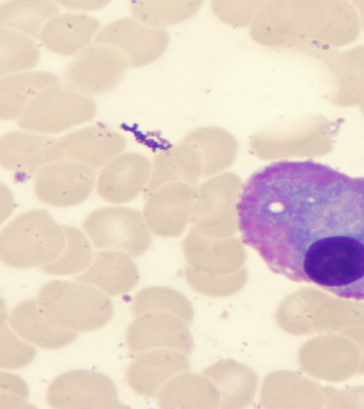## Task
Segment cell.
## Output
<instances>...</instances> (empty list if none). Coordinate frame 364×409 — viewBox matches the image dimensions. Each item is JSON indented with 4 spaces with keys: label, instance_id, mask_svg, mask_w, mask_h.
I'll return each mask as SVG.
<instances>
[{
    "label": "cell",
    "instance_id": "obj_1",
    "mask_svg": "<svg viewBox=\"0 0 364 409\" xmlns=\"http://www.w3.org/2000/svg\"><path fill=\"white\" fill-rule=\"evenodd\" d=\"M236 209L242 241L274 273L364 300V176L272 163L248 178Z\"/></svg>",
    "mask_w": 364,
    "mask_h": 409
},
{
    "label": "cell",
    "instance_id": "obj_2",
    "mask_svg": "<svg viewBox=\"0 0 364 409\" xmlns=\"http://www.w3.org/2000/svg\"><path fill=\"white\" fill-rule=\"evenodd\" d=\"M65 232L44 209L21 213L9 222L0 234V258L11 268L43 267L62 252Z\"/></svg>",
    "mask_w": 364,
    "mask_h": 409
},
{
    "label": "cell",
    "instance_id": "obj_3",
    "mask_svg": "<svg viewBox=\"0 0 364 409\" xmlns=\"http://www.w3.org/2000/svg\"><path fill=\"white\" fill-rule=\"evenodd\" d=\"M37 302L56 326L71 332H87L107 325L113 306L106 295L77 280H53L39 290Z\"/></svg>",
    "mask_w": 364,
    "mask_h": 409
},
{
    "label": "cell",
    "instance_id": "obj_4",
    "mask_svg": "<svg viewBox=\"0 0 364 409\" xmlns=\"http://www.w3.org/2000/svg\"><path fill=\"white\" fill-rule=\"evenodd\" d=\"M96 113L92 98L60 82L42 91L17 124L21 129L51 136L91 121Z\"/></svg>",
    "mask_w": 364,
    "mask_h": 409
},
{
    "label": "cell",
    "instance_id": "obj_5",
    "mask_svg": "<svg viewBox=\"0 0 364 409\" xmlns=\"http://www.w3.org/2000/svg\"><path fill=\"white\" fill-rule=\"evenodd\" d=\"M129 67L128 59L119 50L94 43L68 65L63 84L92 98L115 89Z\"/></svg>",
    "mask_w": 364,
    "mask_h": 409
},
{
    "label": "cell",
    "instance_id": "obj_6",
    "mask_svg": "<svg viewBox=\"0 0 364 409\" xmlns=\"http://www.w3.org/2000/svg\"><path fill=\"white\" fill-rule=\"evenodd\" d=\"M82 230L93 246L101 250L120 251L134 256L140 254L147 244L141 214L124 206L94 210L82 222Z\"/></svg>",
    "mask_w": 364,
    "mask_h": 409
},
{
    "label": "cell",
    "instance_id": "obj_7",
    "mask_svg": "<svg viewBox=\"0 0 364 409\" xmlns=\"http://www.w3.org/2000/svg\"><path fill=\"white\" fill-rule=\"evenodd\" d=\"M95 170L64 158L42 168L35 176L33 192L43 204L65 208L84 202L96 185Z\"/></svg>",
    "mask_w": 364,
    "mask_h": 409
},
{
    "label": "cell",
    "instance_id": "obj_8",
    "mask_svg": "<svg viewBox=\"0 0 364 409\" xmlns=\"http://www.w3.org/2000/svg\"><path fill=\"white\" fill-rule=\"evenodd\" d=\"M46 399L54 408H123L113 381L100 373L78 369L65 372L49 386Z\"/></svg>",
    "mask_w": 364,
    "mask_h": 409
},
{
    "label": "cell",
    "instance_id": "obj_9",
    "mask_svg": "<svg viewBox=\"0 0 364 409\" xmlns=\"http://www.w3.org/2000/svg\"><path fill=\"white\" fill-rule=\"evenodd\" d=\"M60 138L24 129L9 131L0 140L1 166L14 173L36 175L46 165L64 159Z\"/></svg>",
    "mask_w": 364,
    "mask_h": 409
},
{
    "label": "cell",
    "instance_id": "obj_10",
    "mask_svg": "<svg viewBox=\"0 0 364 409\" xmlns=\"http://www.w3.org/2000/svg\"><path fill=\"white\" fill-rule=\"evenodd\" d=\"M65 158L101 169L124 152L126 138L120 133L100 126H87L70 131L60 138Z\"/></svg>",
    "mask_w": 364,
    "mask_h": 409
},
{
    "label": "cell",
    "instance_id": "obj_11",
    "mask_svg": "<svg viewBox=\"0 0 364 409\" xmlns=\"http://www.w3.org/2000/svg\"><path fill=\"white\" fill-rule=\"evenodd\" d=\"M101 28L99 21L87 13H58L46 24L38 39L50 52L75 58L95 43Z\"/></svg>",
    "mask_w": 364,
    "mask_h": 409
},
{
    "label": "cell",
    "instance_id": "obj_12",
    "mask_svg": "<svg viewBox=\"0 0 364 409\" xmlns=\"http://www.w3.org/2000/svg\"><path fill=\"white\" fill-rule=\"evenodd\" d=\"M147 168L139 154L122 152L100 170L95 185L98 195L114 204L133 200L142 188Z\"/></svg>",
    "mask_w": 364,
    "mask_h": 409
},
{
    "label": "cell",
    "instance_id": "obj_13",
    "mask_svg": "<svg viewBox=\"0 0 364 409\" xmlns=\"http://www.w3.org/2000/svg\"><path fill=\"white\" fill-rule=\"evenodd\" d=\"M106 295L115 296L132 290L138 271L132 256L116 250H101L95 254L90 266L77 277Z\"/></svg>",
    "mask_w": 364,
    "mask_h": 409
},
{
    "label": "cell",
    "instance_id": "obj_14",
    "mask_svg": "<svg viewBox=\"0 0 364 409\" xmlns=\"http://www.w3.org/2000/svg\"><path fill=\"white\" fill-rule=\"evenodd\" d=\"M95 43L117 49L134 67L147 63L154 57L158 50L159 36L134 17H125L102 27Z\"/></svg>",
    "mask_w": 364,
    "mask_h": 409
},
{
    "label": "cell",
    "instance_id": "obj_15",
    "mask_svg": "<svg viewBox=\"0 0 364 409\" xmlns=\"http://www.w3.org/2000/svg\"><path fill=\"white\" fill-rule=\"evenodd\" d=\"M9 322L24 340L44 349L67 346L73 342L77 335V332L63 329L52 323L34 300L23 301L16 306Z\"/></svg>",
    "mask_w": 364,
    "mask_h": 409
},
{
    "label": "cell",
    "instance_id": "obj_16",
    "mask_svg": "<svg viewBox=\"0 0 364 409\" xmlns=\"http://www.w3.org/2000/svg\"><path fill=\"white\" fill-rule=\"evenodd\" d=\"M58 83V77L47 71L29 70L1 76V119L17 121L42 91Z\"/></svg>",
    "mask_w": 364,
    "mask_h": 409
},
{
    "label": "cell",
    "instance_id": "obj_17",
    "mask_svg": "<svg viewBox=\"0 0 364 409\" xmlns=\"http://www.w3.org/2000/svg\"><path fill=\"white\" fill-rule=\"evenodd\" d=\"M53 1H6L0 5L1 28L38 38L46 24L59 13Z\"/></svg>",
    "mask_w": 364,
    "mask_h": 409
},
{
    "label": "cell",
    "instance_id": "obj_18",
    "mask_svg": "<svg viewBox=\"0 0 364 409\" xmlns=\"http://www.w3.org/2000/svg\"><path fill=\"white\" fill-rule=\"evenodd\" d=\"M63 229L65 243L62 252L41 270L52 276L82 273L94 258L93 244L83 230L71 226H63Z\"/></svg>",
    "mask_w": 364,
    "mask_h": 409
},
{
    "label": "cell",
    "instance_id": "obj_19",
    "mask_svg": "<svg viewBox=\"0 0 364 409\" xmlns=\"http://www.w3.org/2000/svg\"><path fill=\"white\" fill-rule=\"evenodd\" d=\"M39 59L40 49L35 38L1 28V76L31 70Z\"/></svg>",
    "mask_w": 364,
    "mask_h": 409
},
{
    "label": "cell",
    "instance_id": "obj_20",
    "mask_svg": "<svg viewBox=\"0 0 364 409\" xmlns=\"http://www.w3.org/2000/svg\"><path fill=\"white\" fill-rule=\"evenodd\" d=\"M9 324L2 301L0 315V365L5 369H20L33 360L36 351L32 344L16 333Z\"/></svg>",
    "mask_w": 364,
    "mask_h": 409
},
{
    "label": "cell",
    "instance_id": "obj_21",
    "mask_svg": "<svg viewBox=\"0 0 364 409\" xmlns=\"http://www.w3.org/2000/svg\"><path fill=\"white\" fill-rule=\"evenodd\" d=\"M0 391L26 398L28 388L26 382L19 376L9 373H0Z\"/></svg>",
    "mask_w": 364,
    "mask_h": 409
},
{
    "label": "cell",
    "instance_id": "obj_22",
    "mask_svg": "<svg viewBox=\"0 0 364 409\" xmlns=\"http://www.w3.org/2000/svg\"><path fill=\"white\" fill-rule=\"evenodd\" d=\"M56 2L59 6L80 13L99 10L109 3L108 1H58Z\"/></svg>",
    "mask_w": 364,
    "mask_h": 409
},
{
    "label": "cell",
    "instance_id": "obj_23",
    "mask_svg": "<svg viewBox=\"0 0 364 409\" xmlns=\"http://www.w3.org/2000/svg\"><path fill=\"white\" fill-rule=\"evenodd\" d=\"M15 207L11 190L3 183L0 186V221H6L12 214Z\"/></svg>",
    "mask_w": 364,
    "mask_h": 409
},
{
    "label": "cell",
    "instance_id": "obj_24",
    "mask_svg": "<svg viewBox=\"0 0 364 409\" xmlns=\"http://www.w3.org/2000/svg\"><path fill=\"white\" fill-rule=\"evenodd\" d=\"M34 408V405L28 403L26 398L0 392V409H31Z\"/></svg>",
    "mask_w": 364,
    "mask_h": 409
}]
</instances>
